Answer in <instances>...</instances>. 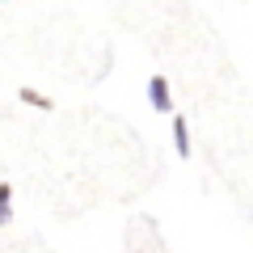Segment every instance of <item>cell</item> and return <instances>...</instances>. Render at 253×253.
I'll list each match as a JSON object with an SVG mask.
<instances>
[{
  "label": "cell",
  "mask_w": 253,
  "mask_h": 253,
  "mask_svg": "<svg viewBox=\"0 0 253 253\" xmlns=\"http://www.w3.org/2000/svg\"><path fill=\"white\" fill-rule=\"evenodd\" d=\"M148 106L156 110V114H173V89L165 76H152L148 81Z\"/></svg>",
  "instance_id": "6da1fadb"
},
{
  "label": "cell",
  "mask_w": 253,
  "mask_h": 253,
  "mask_svg": "<svg viewBox=\"0 0 253 253\" xmlns=\"http://www.w3.org/2000/svg\"><path fill=\"white\" fill-rule=\"evenodd\" d=\"M173 148H177L181 161L194 152V148H190V123H186V114H173Z\"/></svg>",
  "instance_id": "7a4b0ae2"
},
{
  "label": "cell",
  "mask_w": 253,
  "mask_h": 253,
  "mask_svg": "<svg viewBox=\"0 0 253 253\" xmlns=\"http://www.w3.org/2000/svg\"><path fill=\"white\" fill-rule=\"evenodd\" d=\"M13 219V186L9 181H0V228Z\"/></svg>",
  "instance_id": "3957f363"
},
{
  "label": "cell",
  "mask_w": 253,
  "mask_h": 253,
  "mask_svg": "<svg viewBox=\"0 0 253 253\" xmlns=\"http://www.w3.org/2000/svg\"><path fill=\"white\" fill-rule=\"evenodd\" d=\"M21 101L34 106V110H51V106H55V101L46 97V93H38V89H21Z\"/></svg>",
  "instance_id": "277c9868"
}]
</instances>
